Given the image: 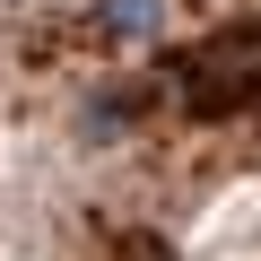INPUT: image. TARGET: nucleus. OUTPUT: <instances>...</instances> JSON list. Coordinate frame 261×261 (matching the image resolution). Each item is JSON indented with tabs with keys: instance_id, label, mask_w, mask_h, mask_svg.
Segmentation results:
<instances>
[{
	"instance_id": "obj_1",
	"label": "nucleus",
	"mask_w": 261,
	"mask_h": 261,
	"mask_svg": "<svg viewBox=\"0 0 261 261\" xmlns=\"http://www.w3.org/2000/svg\"><path fill=\"white\" fill-rule=\"evenodd\" d=\"M174 18V0H96V35L105 44H157Z\"/></svg>"
}]
</instances>
